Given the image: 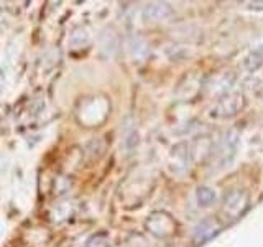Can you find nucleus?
Instances as JSON below:
<instances>
[{
  "label": "nucleus",
  "mask_w": 263,
  "mask_h": 247,
  "mask_svg": "<svg viewBox=\"0 0 263 247\" xmlns=\"http://www.w3.org/2000/svg\"><path fill=\"white\" fill-rule=\"evenodd\" d=\"M240 96L238 94H232L229 97L220 99L217 102V105L212 109V117H217V119H224V117H232V115L237 114V111L240 109L242 101H240Z\"/></svg>",
  "instance_id": "1"
},
{
  "label": "nucleus",
  "mask_w": 263,
  "mask_h": 247,
  "mask_svg": "<svg viewBox=\"0 0 263 247\" xmlns=\"http://www.w3.org/2000/svg\"><path fill=\"white\" fill-rule=\"evenodd\" d=\"M235 147H237V137L229 134L220 140L217 145V152H216V158L220 162V165H226L235 153Z\"/></svg>",
  "instance_id": "2"
},
{
  "label": "nucleus",
  "mask_w": 263,
  "mask_h": 247,
  "mask_svg": "<svg viewBox=\"0 0 263 247\" xmlns=\"http://www.w3.org/2000/svg\"><path fill=\"white\" fill-rule=\"evenodd\" d=\"M145 15L146 19L160 22V20H166L173 15V8L168 4H150L145 8Z\"/></svg>",
  "instance_id": "3"
},
{
  "label": "nucleus",
  "mask_w": 263,
  "mask_h": 247,
  "mask_svg": "<svg viewBox=\"0 0 263 247\" xmlns=\"http://www.w3.org/2000/svg\"><path fill=\"white\" fill-rule=\"evenodd\" d=\"M263 66V48H258L245 56L243 60V69L247 73H255L258 68Z\"/></svg>",
  "instance_id": "4"
},
{
  "label": "nucleus",
  "mask_w": 263,
  "mask_h": 247,
  "mask_svg": "<svg viewBox=\"0 0 263 247\" xmlns=\"http://www.w3.org/2000/svg\"><path fill=\"white\" fill-rule=\"evenodd\" d=\"M197 198H199V203L202 206H209L214 201V193L208 188H199L197 189Z\"/></svg>",
  "instance_id": "5"
},
{
  "label": "nucleus",
  "mask_w": 263,
  "mask_h": 247,
  "mask_svg": "<svg viewBox=\"0 0 263 247\" xmlns=\"http://www.w3.org/2000/svg\"><path fill=\"white\" fill-rule=\"evenodd\" d=\"M102 237H104V234H96V236H92V237H90L89 241H87L86 247H107V242H109L107 239H104L102 242H99Z\"/></svg>",
  "instance_id": "6"
}]
</instances>
